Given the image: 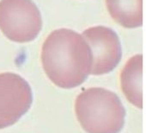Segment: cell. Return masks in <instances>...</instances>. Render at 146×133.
I'll list each match as a JSON object with an SVG mask.
<instances>
[{
    "label": "cell",
    "instance_id": "7",
    "mask_svg": "<svg viewBox=\"0 0 146 133\" xmlns=\"http://www.w3.org/2000/svg\"><path fill=\"white\" fill-rule=\"evenodd\" d=\"M143 0H106L111 17L127 29L139 28L143 24Z\"/></svg>",
    "mask_w": 146,
    "mask_h": 133
},
{
    "label": "cell",
    "instance_id": "2",
    "mask_svg": "<svg viewBox=\"0 0 146 133\" xmlns=\"http://www.w3.org/2000/svg\"><path fill=\"white\" fill-rule=\"evenodd\" d=\"M75 112L87 133H119L125 124V110L119 98L102 87L81 93L75 101Z\"/></svg>",
    "mask_w": 146,
    "mask_h": 133
},
{
    "label": "cell",
    "instance_id": "5",
    "mask_svg": "<svg viewBox=\"0 0 146 133\" xmlns=\"http://www.w3.org/2000/svg\"><path fill=\"white\" fill-rule=\"evenodd\" d=\"M82 36L92 54L93 75H102L113 71L120 61L122 49L118 35L110 28L95 26L85 30Z\"/></svg>",
    "mask_w": 146,
    "mask_h": 133
},
{
    "label": "cell",
    "instance_id": "1",
    "mask_svg": "<svg viewBox=\"0 0 146 133\" xmlns=\"http://www.w3.org/2000/svg\"><path fill=\"white\" fill-rule=\"evenodd\" d=\"M41 62L46 76L54 85L70 89L83 84L91 74L92 54L82 35L59 29L46 38Z\"/></svg>",
    "mask_w": 146,
    "mask_h": 133
},
{
    "label": "cell",
    "instance_id": "3",
    "mask_svg": "<svg viewBox=\"0 0 146 133\" xmlns=\"http://www.w3.org/2000/svg\"><path fill=\"white\" fill-rule=\"evenodd\" d=\"M42 28L40 10L32 0H1L0 30L11 41H34Z\"/></svg>",
    "mask_w": 146,
    "mask_h": 133
},
{
    "label": "cell",
    "instance_id": "4",
    "mask_svg": "<svg viewBox=\"0 0 146 133\" xmlns=\"http://www.w3.org/2000/svg\"><path fill=\"white\" fill-rule=\"evenodd\" d=\"M32 103V89L24 78L15 73L0 74V129L16 124Z\"/></svg>",
    "mask_w": 146,
    "mask_h": 133
},
{
    "label": "cell",
    "instance_id": "6",
    "mask_svg": "<svg viewBox=\"0 0 146 133\" xmlns=\"http://www.w3.org/2000/svg\"><path fill=\"white\" fill-rule=\"evenodd\" d=\"M142 64V55H134L125 63L120 74V86L123 93L130 103L139 109L143 107Z\"/></svg>",
    "mask_w": 146,
    "mask_h": 133
}]
</instances>
